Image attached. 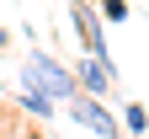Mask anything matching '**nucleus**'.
Segmentation results:
<instances>
[{
  "mask_svg": "<svg viewBox=\"0 0 149 139\" xmlns=\"http://www.w3.org/2000/svg\"><path fill=\"white\" fill-rule=\"evenodd\" d=\"M22 86H37L43 96H53L59 107L80 91V86H74V70L64 64V59H53L48 48H32V54H27V64H22Z\"/></svg>",
  "mask_w": 149,
  "mask_h": 139,
  "instance_id": "f257e3e1",
  "label": "nucleus"
},
{
  "mask_svg": "<svg viewBox=\"0 0 149 139\" xmlns=\"http://www.w3.org/2000/svg\"><path fill=\"white\" fill-rule=\"evenodd\" d=\"M64 107H69V123L91 128L96 139H123V123H117V118L107 112V102H101V96H85V91H74Z\"/></svg>",
  "mask_w": 149,
  "mask_h": 139,
  "instance_id": "f03ea898",
  "label": "nucleus"
},
{
  "mask_svg": "<svg viewBox=\"0 0 149 139\" xmlns=\"http://www.w3.org/2000/svg\"><path fill=\"white\" fill-rule=\"evenodd\" d=\"M69 70H74V86H80L85 96H112V91H117V64H112V59L80 54Z\"/></svg>",
  "mask_w": 149,
  "mask_h": 139,
  "instance_id": "7ed1b4c3",
  "label": "nucleus"
},
{
  "mask_svg": "<svg viewBox=\"0 0 149 139\" xmlns=\"http://www.w3.org/2000/svg\"><path fill=\"white\" fill-rule=\"evenodd\" d=\"M69 27H74V37H80V48H85V54L112 59V54H107V27H101V11H91L85 0H69Z\"/></svg>",
  "mask_w": 149,
  "mask_h": 139,
  "instance_id": "20e7f679",
  "label": "nucleus"
},
{
  "mask_svg": "<svg viewBox=\"0 0 149 139\" xmlns=\"http://www.w3.org/2000/svg\"><path fill=\"white\" fill-rule=\"evenodd\" d=\"M53 107H59L53 96H43L37 86H22V112H32V118H53Z\"/></svg>",
  "mask_w": 149,
  "mask_h": 139,
  "instance_id": "39448f33",
  "label": "nucleus"
},
{
  "mask_svg": "<svg viewBox=\"0 0 149 139\" xmlns=\"http://www.w3.org/2000/svg\"><path fill=\"white\" fill-rule=\"evenodd\" d=\"M123 128L133 134V139H144V134H149V107H144V102H128V107H123Z\"/></svg>",
  "mask_w": 149,
  "mask_h": 139,
  "instance_id": "423d86ee",
  "label": "nucleus"
},
{
  "mask_svg": "<svg viewBox=\"0 0 149 139\" xmlns=\"http://www.w3.org/2000/svg\"><path fill=\"white\" fill-rule=\"evenodd\" d=\"M101 22H128V0H101Z\"/></svg>",
  "mask_w": 149,
  "mask_h": 139,
  "instance_id": "0eeeda50",
  "label": "nucleus"
},
{
  "mask_svg": "<svg viewBox=\"0 0 149 139\" xmlns=\"http://www.w3.org/2000/svg\"><path fill=\"white\" fill-rule=\"evenodd\" d=\"M0 54H6V27H0Z\"/></svg>",
  "mask_w": 149,
  "mask_h": 139,
  "instance_id": "6e6552de",
  "label": "nucleus"
},
{
  "mask_svg": "<svg viewBox=\"0 0 149 139\" xmlns=\"http://www.w3.org/2000/svg\"><path fill=\"white\" fill-rule=\"evenodd\" d=\"M144 139H149V134H144Z\"/></svg>",
  "mask_w": 149,
  "mask_h": 139,
  "instance_id": "1a4fd4ad",
  "label": "nucleus"
}]
</instances>
